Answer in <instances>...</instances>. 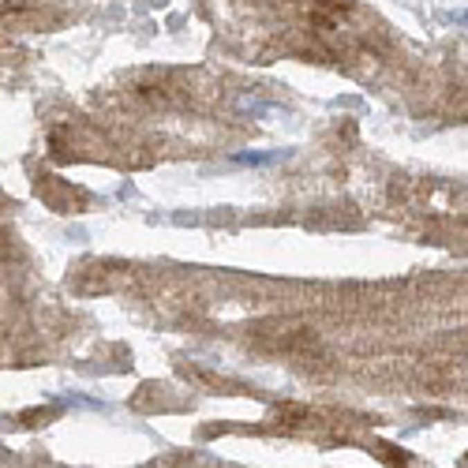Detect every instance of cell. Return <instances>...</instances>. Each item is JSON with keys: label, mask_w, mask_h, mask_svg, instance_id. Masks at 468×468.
<instances>
[{"label": "cell", "mask_w": 468, "mask_h": 468, "mask_svg": "<svg viewBox=\"0 0 468 468\" xmlns=\"http://www.w3.org/2000/svg\"><path fill=\"white\" fill-rule=\"evenodd\" d=\"M278 158H281V154H236V161H240V165H270Z\"/></svg>", "instance_id": "1"}]
</instances>
